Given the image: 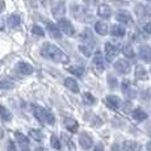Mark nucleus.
<instances>
[{
  "instance_id": "2f4dec72",
  "label": "nucleus",
  "mask_w": 151,
  "mask_h": 151,
  "mask_svg": "<svg viewBox=\"0 0 151 151\" xmlns=\"http://www.w3.org/2000/svg\"><path fill=\"white\" fill-rule=\"evenodd\" d=\"M79 50L82 51V53L86 55V57H91V55H92V51H93V46L86 45V43H82V45H79Z\"/></svg>"
},
{
  "instance_id": "423d86ee",
  "label": "nucleus",
  "mask_w": 151,
  "mask_h": 151,
  "mask_svg": "<svg viewBox=\"0 0 151 151\" xmlns=\"http://www.w3.org/2000/svg\"><path fill=\"white\" fill-rule=\"evenodd\" d=\"M114 70L120 75H127L130 72V70H132V66L126 59H118L114 63Z\"/></svg>"
},
{
  "instance_id": "c756f323",
  "label": "nucleus",
  "mask_w": 151,
  "mask_h": 151,
  "mask_svg": "<svg viewBox=\"0 0 151 151\" xmlns=\"http://www.w3.org/2000/svg\"><path fill=\"white\" fill-rule=\"evenodd\" d=\"M70 72H71L72 75H75V76H83L84 75V67H82V66H70V67L67 68Z\"/></svg>"
},
{
  "instance_id": "37998d69",
  "label": "nucleus",
  "mask_w": 151,
  "mask_h": 151,
  "mask_svg": "<svg viewBox=\"0 0 151 151\" xmlns=\"http://www.w3.org/2000/svg\"><path fill=\"white\" fill-rule=\"evenodd\" d=\"M3 137H4V130H3V127L0 126V139H1Z\"/></svg>"
},
{
  "instance_id": "e433bc0d",
  "label": "nucleus",
  "mask_w": 151,
  "mask_h": 151,
  "mask_svg": "<svg viewBox=\"0 0 151 151\" xmlns=\"http://www.w3.org/2000/svg\"><path fill=\"white\" fill-rule=\"evenodd\" d=\"M51 146H53V149H55V150H60V142L57 135H54V134L51 135Z\"/></svg>"
},
{
  "instance_id": "f3484780",
  "label": "nucleus",
  "mask_w": 151,
  "mask_h": 151,
  "mask_svg": "<svg viewBox=\"0 0 151 151\" xmlns=\"http://www.w3.org/2000/svg\"><path fill=\"white\" fill-rule=\"evenodd\" d=\"M63 124H65V127L68 130L70 133H78L79 124L76 122V120H74V118H70V117H66L65 120H63Z\"/></svg>"
},
{
  "instance_id": "79ce46f5",
  "label": "nucleus",
  "mask_w": 151,
  "mask_h": 151,
  "mask_svg": "<svg viewBox=\"0 0 151 151\" xmlns=\"http://www.w3.org/2000/svg\"><path fill=\"white\" fill-rule=\"evenodd\" d=\"M84 3H86V4H88V5H93L97 1V0H83Z\"/></svg>"
},
{
  "instance_id": "f8f14e48",
  "label": "nucleus",
  "mask_w": 151,
  "mask_h": 151,
  "mask_svg": "<svg viewBox=\"0 0 151 151\" xmlns=\"http://www.w3.org/2000/svg\"><path fill=\"white\" fill-rule=\"evenodd\" d=\"M51 12H53L54 17H57V19H62V17L65 16V13H66L65 1H57L53 5V8H51Z\"/></svg>"
},
{
  "instance_id": "2eb2a0df",
  "label": "nucleus",
  "mask_w": 151,
  "mask_h": 151,
  "mask_svg": "<svg viewBox=\"0 0 151 151\" xmlns=\"http://www.w3.org/2000/svg\"><path fill=\"white\" fill-rule=\"evenodd\" d=\"M14 138H16V142L22 150H29V139L27 135H24L20 132H16L14 133Z\"/></svg>"
},
{
  "instance_id": "6ab92c4d",
  "label": "nucleus",
  "mask_w": 151,
  "mask_h": 151,
  "mask_svg": "<svg viewBox=\"0 0 151 151\" xmlns=\"http://www.w3.org/2000/svg\"><path fill=\"white\" fill-rule=\"evenodd\" d=\"M97 14L101 19L106 20L112 16V9H110V7L108 4H101V5H99V8H97Z\"/></svg>"
},
{
  "instance_id": "4468645a",
  "label": "nucleus",
  "mask_w": 151,
  "mask_h": 151,
  "mask_svg": "<svg viewBox=\"0 0 151 151\" xmlns=\"http://www.w3.org/2000/svg\"><path fill=\"white\" fill-rule=\"evenodd\" d=\"M46 29H47V32H49V34H50L53 38L55 40H60L62 38V34H60V29L58 28V25H55L53 24V22H46Z\"/></svg>"
},
{
  "instance_id": "58836bf2",
  "label": "nucleus",
  "mask_w": 151,
  "mask_h": 151,
  "mask_svg": "<svg viewBox=\"0 0 151 151\" xmlns=\"http://www.w3.org/2000/svg\"><path fill=\"white\" fill-rule=\"evenodd\" d=\"M7 151H16V146L12 141H8V150Z\"/></svg>"
},
{
  "instance_id": "cd10ccee",
  "label": "nucleus",
  "mask_w": 151,
  "mask_h": 151,
  "mask_svg": "<svg viewBox=\"0 0 151 151\" xmlns=\"http://www.w3.org/2000/svg\"><path fill=\"white\" fill-rule=\"evenodd\" d=\"M0 117H1L3 121H5V122H9L11 120H12V113L9 112L5 106L0 105Z\"/></svg>"
},
{
  "instance_id": "c85d7f7f",
  "label": "nucleus",
  "mask_w": 151,
  "mask_h": 151,
  "mask_svg": "<svg viewBox=\"0 0 151 151\" xmlns=\"http://www.w3.org/2000/svg\"><path fill=\"white\" fill-rule=\"evenodd\" d=\"M137 142L135 141H125L122 143V150L124 151H137Z\"/></svg>"
},
{
  "instance_id": "9b49d317",
  "label": "nucleus",
  "mask_w": 151,
  "mask_h": 151,
  "mask_svg": "<svg viewBox=\"0 0 151 151\" xmlns=\"http://www.w3.org/2000/svg\"><path fill=\"white\" fill-rule=\"evenodd\" d=\"M138 57L141 58L143 62L150 63L151 62V47L147 45H141L138 49Z\"/></svg>"
},
{
  "instance_id": "a19ab883",
  "label": "nucleus",
  "mask_w": 151,
  "mask_h": 151,
  "mask_svg": "<svg viewBox=\"0 0 151 151\" xmlns=\"http://www.w3.org/2000/svg\"><path fill=\"white\" fill-rule=\"evenodd\" d=\"M93 151H104V146L101 143H99V145H96L95 146V150Z\"/></svg>"
},
{
  "instance_id": "c03bdc74",
  "label": "nucleus",
  "mask_w": 151,
  "mask_h": 151,
  "mask_svg": "<svg viewBox=\"0 0 151 151\" xmlns=\"http://www.w3.org/2000/svg\"><path fill=\"white\" fill-rule=\"evenodd\" d=\"M146 147H147V150H149V151H151V141L149 142V143H147V146H146Z\"/></svg>"
},
{
  "instance_id": "dca6fc26",
  "label": "nucleus",
  "mask_w": 151,
  "mask_h": 151,
  "mask_svg": "<svg viewBox=\"0 0 151 151\" xmlns=\"http://www.w3.org/2000/svg\"><path fill=\"white\" fill-rule=\"evenodd\" d=\"M80 40H82L83 43H86V45H91V46L95 45V37H93V34H92V32L89 30V29H84V30L82 32V34H80Z\"/></svg>"
},
{
  "instance_id": "20e7f679",
  "label": "nucleus",
  "mask_w": 151,
  "mask_h": 151,
  "mask_svg": "<svg viewBox=\"0 0 151 151\" xmlns=\"http://www.w3.org/2000/svg\"><path fill=\"white\" fill-rule=\"evenodd\" d=\"M135 11V14L139 20H146V19H150L151 17V7L146 4H137L134 8Z\"/></svg>"
},
{
  "instance_id": "473e14b6",
  "label": "nucleus",
  "mask_w": 151,
  "mask_h": 151,
  "mask_svg": "<svg viewBox=\"0 0 151 151\" xmlns=\"http://www.w3.org/2000/svg\"><path fill=\"white\" fill-rule=\"evenodd\" d=\"M29 135H30L33 139L38 141V142H41L43 139V134L40 132V130H37V129H30V130H29Z\"/></svg>"
},
{
  "instance_id": "ea45409f",
  "label": "nucleus",
  "mask_w": 151,
  "mask_h": 151,
  "mask_svg": "<svg viewBox=\"0 0 151 151\" xmlns=\"http://www.w3.org/2000/svg\"><path fill=\"white\" fill-rule=\"evenodd\" d=\"M143 29L147 32V33H151V21L146 22V24H145V27H143Z\"/></svg>"
},
{
  "instance_id": "a878e982",
  "label": "nucleus",
  "mask_w": 151,
  "mask_h": 151,
  "mask_svg": "<svg viewBox=\"0 0 151 151\" xmlns=\"http://www.w3.org/2000/svg\"><path fill=\"white\" fill-rule=\"evenodd\" d=\"M122 54L125 55L126 58H129V59H134L135 58V53H134V49H133L132 45H129V43H125L122 45Z\"/></svg>"
},
{
  "instance_id": "de8ad7c7",
  "label": "nucleus",
  "mask_w": 151,
  "mask_h": 151,
  "mask_svg": "<svg viewBox=\"0 0 151 151\" xmlns=\"http://www.w3.org/2000/svg\"><path fill=\"white\" fill-rule=\"evenodd\" d=\"M22 151H29V150H22Z\"/></svg>"
},
{
  "instance_id": "393cba45",
  "label": "nucleus",
  "mask_w": 151,
  "mask_h": 151,
  "mask_svg": "<svg viewBox=\"0 0 151 151\" xmlns=\"http://www.w3.org/2000/svg\"><path fill=\"white\" fill-rule=\"evenodd\" d=\"M93 65L96 66L97 71H100V72L104 71V58H103V55H101L100 51H97V53L95 54V57H93Z\"/></svg>"
},
{
  "instance_id": "f704fd0d",
  "label": "nucleus",
  "mask_w": 151,
  "mask_h": 151,
  "mask_svg": "<svg viewBox=\"0 0 151 151\" xmlns=\"http://www.w3.org/2000/svg\"><path fill=\"white\" fill-rule=\"evenodd\" d=\"M62 141L65 142V143H66V146H67V147H68V149L71 150V151H76V150H75V146H74V142H72L71 139L68 138V135H67V134H65V133H63V134H62Z\"/></svg>"
},
{
  "instance_id": "4be33fe9",
  "label": "nucleus",
  "mask_w": 151,
  "mask_h": 151,
  "mask_svg": "<svg viewBox=\"0 0 151 151\" xmlns=\"http://www.w3.org/2000/svg\"><path fill=\"white\" fill-rule=\"evenodd\" d=\"M65 86L66 88H68L71 92H74V93H78L79 92V86H78V82L74 79V78H66L65 79Z\"/></svg>"
},
{
  "instance_id": "6e6552de",
  "label": "nucleus",
  "mask_w": 151,
  "mask_h": 151,
  "mask_svg": "<svg viewBox=\"0 0 151 151\" xmlns=\"http://www.w3.org/2000/svg\"><path fill=\"white\" fill-rule=\"evenodd\" d=\"M121 89H122L124 95L127 99H135L137 97V91H135V88L133 87V84L130 83L129 80H124V82L121 83Z\"/></svg>"
},
{
  "instance_id": "a18cd8bd",
  "label": "nucleus",
  "mask_w": 151,
  "mask_h": 151,
  "mask_svg": "<svg viewBox=\"0 0 151 151\" xmlns=\"http://www.w3.org/2000/svg\"><path fill=\"white\" fill-rule=\"evenodd\" d=\"M34 151H45L42 149V147H37V149H34Z\"/></svg>"
},
{
  "instance_id": "49530a36",
  "label": "nucleus",
  "mask_w": 151,
  "mask_h": 151,
  "mask_svg": "<svg viewBox=\"0 0 151 151\" xmlns=\"http://www.w3.org/2000/svg\"><path fill=\"white\" fill-rule=\"evenodd\" d=\"M145 1H147V3H151V0H145Z\"/></svg>"
},
{
  "instance_id": "f03ea898",
  "label": "nucleus",
  "mask_w": 151,
  "mask_h": 151,
  "mask_svg": "<svg viewBox=\"0 0 151 151\" xmlns=\"http://www.w3.org/2000/svg\"><path fill=\"white\" fill-rule=\"evenodd\" d=\"M32 110H33L34 117H36L40 122L47 124V125H54L55 118L50 110L42 108L41 105H37V104H32Z\"/></svg>"
},
{
  "instance_id": "5701e85b",
  "label": "nucleus",
  "mask_w": 151,
  "mask_h": 151,
  "mask_svg": "<svg viewBox=\"0 0 151 151\" xmlns=\"http://www.w3.org/2000/svg\"><path fill=\"white\" fill-rule=\"evenodd\" d=\"M95 30H96V33L100 34V36H105V34H108V32H109L108 24L104 21H97L96 24H95Z\"/></svg>"
},
{
  "instance_id": "72a5a7b5",
  "label": "nucleus",
  "mask_w": 151,
  "mask_h": 151,
  "mask_svg": "<svg viewBox=\"0 0 151 151\" xmlns=\"http://www.w3.org/2000/svg\"><path fill=\"white\" fill-rule=\"evenodd\" d=\"M83 100H84V103H86L87 105H95V104H96V99L92 96L89 92L83 93Z\"/></svg>"
},
{
  "instance_id": "7c9ffc66",
  "label": "nucleus",
  "mask_w": 151,
  "mask_h": 151,
  "mask_svg": "<svg viewBox=\"0 0 151 151\" xmlns=\"http://www.w3.org/2000/svg\"><path fill=\"white\" fill-rule=\"evenodd\" d=\"M14 87V83L12 80L9 79H3L0 80V89H3V91H8V89H12Z\"/></svg>"
},
{
  "instance_id": "0eeeda50",
  "label": "nucleus",
  "mask_w": 151,
  "mask_h": 151,
  "mask_svg": "<svg viewBox=\"0 0 151 151\" xmlns=\"http://www.w3.org/2000/svg\"><path fill=\"white\" fill-rule=\"evenodd\" d=\"M118 53H120V49H118L117 45H114V43H112V42H106L105 43V57H106V60L112 62V60L118 55Z\"/></svg>"
},
{
  "instance_id": "7ed1b4c3",
  "label": "nucleus",
  "mask_w": 151,
  "mask_h": 151,
  "mask_svg": "<svg viewBox=\"0 0 151 151\" xmlns=\"http://www.w3.org/2000/svg\"><path fill=\"white\" fill-rule=\"evenodd\" d=\"M72 13H74L75 19L80 20V21H88L92 20V14L89 13V11L80 5H72Z\"/></svg>"
},
{
  "instance_id": "ddd939ff",
  "label": "nucleus",
  "mask_w": 151,
  "mask_h": 151,
  "mask_svg": "<svg viewBox=\"0 0 151 151\" xmlns=\"http://www.w3.org/2000/svg\"><path fill=\"white\" fill-rule=\"evenodd\" d=\"M16 70H17V72H20L21 75H32L33 74V66L30 65V63H28V62H19L16 65Z\"/></svg>"
},
{
  "instance_id": "39448f33",
  "label": "nucleus",
  "mask_w": 151,
  "mask_h": 151,
  "mask_svg": "<svg viewBox=\"0 0 151 151\" xmlns=\"http://www.w3.org/2000/svg\"><path fill=\"white\" fill-rule=\"evenodd\" d=\"M58 28H59L60 32H63L66 36H74L75 34L74 25L66 19H59V21H58Z\"/></svg>"
},
{
  "instance_id": "4c0bfd02",
  "label": "nucleus",
  "mask_w": 151,
  "mask_h": 151,
  "mask_svg": "<svg viewBox=\"0 0 151 151\" xmlns=\"http://www.w3.org/2000/svg\"><path fill=\"white\" fill-rule=\"evenodd\" d=\"M108 86L110 87V88H113V89H114L116 87L118 86L117 79H116L114 76H112V75H109V76H108Z\"/></svg>"
},
{
  "instance_id": "aec40b11",
  "label": "nucleus",
  "mask_w": 151,
  "mask_h": 151,
  "mask_svg": "<svg viewBox=\"0 0 151 151\" xmlns=\"http://www.w3.org/2000/svg\"><path fill=\"white\" fill-rule=\"evenodd\" d=\"M134 76L137 80H143V82L149 80V74H147L146 68H145L143 66H137V67H135Z\"/></svg>"
},
{
  "instance_id": "412c9836",
  "label": "nucleus",
  "mask_w": 151,
  "mask_h": 151,
  "mask_svg": "<svg viewBox=\"0 0 151 151\" xmlns=\"http://www.w3.org/2000/svg\"><path fill=\"white\" fill-rule=\"evenodd\" d=\"M110 34L114 37H124L125 34H126V29H125L124 25L114 24V25H112V28H110Z\"/></svg>"
},
{
  "instance_id": "f257e3e1",
  "label": "nucleus",
  "mask_w": 151,
  "mask_h": 151,
  "mask_svg": "<svg viewBox=\"0 0 151 151\" xmlns=\"http://www.w3.org/2000/svg\"><path fill=\"white\" fill-rule=\"evenodd\" d=\"M41 55L46 59H50L53 62H58V63H67L68 62V57L60 50L58 46H55L54 43L50 42H45L41 46Z\"/></svg>"
},
{
  "instance_id": "9d476101",
  "label": "nucleus",
  "mask_w": 151,
  "mask_h": 151,
  "mask_svg": "<svg viewBox=\"0 0 151 151\" xmlns=\"http://www.w3.org/2000/svg\"><path fill=\"white\" fill-rule=\"evenodd\" d=\"M79 143L84 150H89L92 146H93V139H92V137L88 134V133L83 132L82 134L79 135Z\"/></svg>"
},
{
  "instance_id": "bb28decb",
  "label": "nucleus",
  "mask_w": 151,
  "mask_h": 151,
  "mask_svg": "<svg viewBox=\"0 0 151 151\" xmlns=\"http://www.w3.org/2000/svg\"><path fill=\"white\" fill-rule=\"evenodd\" d=\"M20 22H21V17L19 14L13 13L8 17V27L9 28H17L20 25Z\"/></svg>"
},
{
  "instance_id": "b1692460",
  "label": "nucleus",
  "mask_w": 151,
  "mask_h": 151,
  "mask_svg": "<svg viewBox=\"0 0 151 151\" xmlns=\"http://www.w3.org/2000/svg\"><path fill=\"white\" fill-rule=\"evenodd\" d=\"M132 117L134 118L135 121H143L147 118V113L145 110H142L141 108H137V109H132Z\"/></svg>"
},
{
  "instance_id": "1a4fd4ad",
  "label": "nucleus",
  "mask_w": 151,
  "mask_h": 151,
  "mask_svg": "<svg viewBox=\"0 0 151 151\" xmlns=\"http://www.w3.org/2000/svg\"><path fill=\"white\" fill-rule=\"evenodd\" d=\"M105 104H106L108 108L116 110V109H118L121 106L122 101H121V99L118 96H116V95H108V96L105 97Z\"/></svg>"
},
{
  "instance_id": "c9c22d12",
  "label": "nucleus",
  "mask_w": 151,
  "mask_h": 151,
  "mask_svg": "<svg viewBox=\"0 0 151 151\" xmlns=\"http://www.w3.org/2000/svg\"><path fill=\"white\" fill-rule=\"evenodd\" d=\"M32 33L36 34V36H38V37H43V36H45V30H43L40 25H34V27L32 28Z\"/></svg>"
},
{
  "instance_id": "a211bd4d",
  "label": "nucleus",
  "mask_w": 151,
  "mask_h": 151,
  "mask_svg": "<svg viewBox=\"0 0 151 151\" xmlns=\"http://www.w3.org/2000/svg\"><path fill=\"white\" fill-rule=\"evenodd\" d=\"M118 22H121L122 25H129L132 24V14H130L127 11H120L116 16Z\"/></svg>"
}]
</instances>
